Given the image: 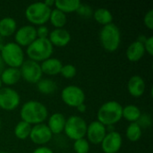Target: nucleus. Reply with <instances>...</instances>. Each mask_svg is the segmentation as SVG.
<instances>
[{
	"label": "nucleus",
	"instance_id": "nucleus-38",
	"mask_svg": "<svg viewBox=\"0 0 153 153\" xmlns=\"http://www.w3.org/2000/svg\"><path fill=\"white\" fill-rule=\"evenodd\" d=\"M47 6H48L49 8H51V6H53L55 4V1L54 0H46L43 2Z\"/></svg>",
	"mask_w": 153,
	"mask_h": 153
},
{
	"label": "nucleus",
	"instance_id": "nucleus-15",
	"mask_svg": "<svg viewBox=\"0 0 153 153\" xmlns=\"http://www.w3.org/2000/svg\"><path fill=\"white\" fill-rule=\"evenodd\" d=\"M48 40L52 44V46L63 48L67 46L71 41V34L70 32L64 29H54L53 30L49 31Z\"/></svg>",
	"mask_w": 153,
	"mask_h": 153
},
{
	"label": "nucleus",
	"instance_id": "nucleus-5",
	"mask_svg": "<svg viewBox=\"0 0 153 153\" xmlns=\"http://www.w3.org/2000/svg\"><path fill=\"white\" fill-rule=\"evenodd\" d=\"M0 56L4 65L8 67L20 68L24 62V52L15 42H8L0 49Z\"/></svg>",
	"mask_w": 153,
	"mask_h": 153
},
{
	"label": "nucleus",
	"instance_id": "nucleus-32",
	"mask_svg": "<svg viewBox=\"0 0 153 153\" xmlns=\"http://www.w3.org/2000/svg\"><path fill=\"white\" fill-rule=\"evenodd\" d=\"M141 128H147L152 126V117L149 114H142L138 121L136 122Z\"/></svg>",
	"mask_w": 153,
	"mask_h": 153
},
{
	"label": "nucleus",
	"instance_id": "nucleus-9",
	"mask_svg": "<svg viewBox=\"0 0 153 153\" xmlns=\"http://www.w3.org/2000/svg\"><path fill=\"white\" fill-rule=\"evenodd\" d=\"M19 69L21 73V77L27 82L36 84L39 80L42 79L43 74L39 63L30 59L24 60Z\"/></svg>",
	"mask_w": 153,
	"mask_h": 153
},
{
	"label": "nucleus",
	"instance_id": "nucleus-23",
	"mask_svg": "<svg viewBox=\"0 0 153 153\" xmlns=\"http://www.w3.org/2000/svg\"><path fill=\"white\" fill-rule=\"evenodd\" d=\"M142 115L141 109L136 105H126L123 107L122 110V118H125L130 123H135L138 121Z\"/></svg>",
	"mask_w": 153,
	"mask_h": 153
},
{
	"label": "nucleus",
	"instance_id": "nucleus-41",
	"mask_svg": "<svg viewBox=\"0 0 153 153\" xmlns=\"http://www.w3.org/2000/svg\"><path fill=\"white\" fill-rule=\"evenodd\" d=\"M2 84H3V83H2V82H1V79H0V89L2 88Z\"/></svg>",
	"mask_w": 153,
	"mask_h": 153
},
{
	"label": "nucleus",
	"instance_id": "nucleus-18",
	"mask_svg": "<svg viewBox=\"0 0 153 153\" xmlns=\"http://www.w3.org/2000/svg\"><path fill=\"white\" fill-rule=\"evenodd\" d=\"M145 49L143 43L135 40L132 42L126 49V57L130 62H138L145 55Z\"/></svg>",
	"mask_w": 153,
	"mask_h": 153
},
{
	"label": "nucleus",
	"instance_id": "nucleus-43",
	"mask_svg": "<svg viewBox=\"0 0 153 153\" xmlns=\"http://www.w3.org/2000/svg\"><path fill=\"white\" fill-rule=\"evenodd\" d=\"M1 125H2V124H1V120H0V129H1Z\"/></svg>",
	"mask_w": 153,
	"mask_h": 153
},
{
	"label": "nucleus",
	"instance_id": "nucleus-33",
	"mask_svg": "<svg viewBox=\"0 0 153 153\" xmlns=\"http://www.w3.org/2000/svg\"><path fill=\"white\" fill-rule=\"evenodd\" d=\"M36 33L37 38L39 39H48L49 35V30L45 25H40L38 28H36Z\"/></svg>",
	"mask_w": 153,
	"mask_h": 153
},
{
	"label": "nucleus",
	"instance_id": "nucleus-10",
	"mask_svg": "<svg viewBox=\"0 0 153 153\" xmlns=\"http://www.w3.org/2000/svg\"><path fill=\"white\" fill-rule=\"evenodd\" d=\"M21 102L19 93L10 88L2 87L0 89V108L5 111H13L16 109Z\"/></svg>",
	"mask_w": 153,
	"mask_h": 153
},
{
	"label": "nucleus",
	"instance_id": "nucleus-19",
	"mask_svg": "<svg viewBox=\"0 0 153 153\" xmlns=\"http://www.w3.org/2000/svg\"><path fill=\"white\" fill-rule=\"evenodd\" d=\"M62 66H63L62 62L59 59L54 57H49L47 60L41 62L40 64L42 74H45L47 75L59 74Z\"/></svg>",
	"mask_w": 153,
	"mask_h": 153
},
{
	"label": "nucleus",
	"instance_id": "nucleus-14",
	"mask_svg": "<svg viewBox=\"0 0 153 153\" xmlns=\"http://www.w3.org/2000/svg\"><path fill=\"white\" fill-rule=\"evenodd\" d=\"M122 135L118 132L114 131L107 133L100 145L104 153H117L122 147Z\"/></svg>",
	"mask_w": 153,
	"mask_h": 153
},
{
	"label": "nucleus",
	"instance_id": "nucleus-21",
	"mask_svg": "<svg viewBox=\"0 0 153 153\" xmlns=\"http://www.w3.org/2000/svg\"><path fill=\"white\" fill-rule=\"evenodd\" d=\"M17 22L12 17H4L0 20V37L6 38L15 33Z\"/></svg>",
	"mask_w": 153,
	"mask_h": 153
},
{
	"label": "nucleus",
	"instance_id": "nucleus-24",
	"mask_svg": "<svg viewBox=\"0 0 153 153\" xmlns=\"http://www.w3.org/2000/svg\"><path fill=\"white\" fill-rule=\"evenodd\" d=\"M48 22H50V23L52 24V26L55 27V29H61L64 28V26L66 24L67 16L65 13L55 8L51 10Z\"/></svg>",
	"mask_w": 153,
	"mask_h": 153
},
{
	"label": "nucleus",
	"instance_id": "nucleus-7",
	"mask_svg": "<svg viewBox=\"0 0 153 153\" xmlns=\"http://www.w3.org/2000/svg\"><path fill=\"white\" fill-rule=\"evenodd\" d=\"M87 126L86 121L82 117L72 116L66 119L64 132L69 139L76 141L85 137Z\"/></svg>",
	"mask_w": 153,
	"mask_h": 153
},
{
	"label": "nucleus",
	"instance_id": "nucleus-30",
	"mask_svg": "<svg viewBox=\"0 0 153 153\" xmlns=\"http://www.w3.org/2000/svg\"><path fill=\"white\" fill-rule=\"evenodd\" d=\"M77 70L75 68L74 65H71V64H67V65H63L60 74L61 75L65 78V79H72L76 75Z\"/></svg>",
	"mask_w": 153,
	"mask_h": 153
},
{
	"label": "nucleus",
	"instance_id": "nucleus-39",
	"mask_svg": "<svg viewBox=\"0 0 153 153\" xmlns=\"http://www.w3.org/2000/svg\"><path fill=\"white\" fill-rule=\"evenodd\" d=\"M4 62H3V60H2V57H1V56H0V74H1V73L4 71Z\"/></svg>",
	"mask_w": 153,
	"mask_h": 153
},
{
	"label": "nucleus",
	"instance_id": "nucleus-17",
	"mask_svg": "<svg viewBox=\"0 0 153 153\" xmlns=\"http://www.w3.org/2000/svg\"><path fill=\"white\" fill-rule=\"evenodd\" d=\"M66 118L62 113L56 112L52 114L48 120V127L52 134H59L64 132Z\"/></svg>",
	"mask_w": 153,
	"mask_h": 153
},
{
	"label": "nucleus",
	"instance_id": "nucleus-8",
	"mask_svg": "<svg viewBox=\"0 0 153 153\" xmlns=\"http://www.w3.org/2000/svg\"><path fill=\"white\" fill-rule=\"evenodd\" d=\"M61 99L63 102L72 108H77L85 101V93L76 85H68L61 91Z\"/></svg>",
	"mask_w": 153,
	"mask_h": 153
},
{
	"label": "nucleus",
	"instance_id": "nucleus-35",
	"mask_svg": "<svg viewBox=\"0 0 153 153\" xmlns=\"http://www.w3.org/2000/svg\"><path fill=\"white\" fill-rule=\"evenodd\" d=\"M145 52H147L150 56L153 55V37L151 36L146 39L145 42L143 43Z\"/></svg>",
	"mask_w": 153,
	"mask_h": 153
},
{
	"label": "nucleus",
	"instance_id": "nucleus-40",
	"mask_svg": "<svg viewBox=\"0 0 153 153\" xmlns=\"http://www.w3.org/2000/svg\"><path fill=\"white\" fill-rule=\"evenodd\" d=\"M3 45H4V44H3V41H2V38L0 37V49H1V48L3 47Z\"/></svg>",
	"mask_w": 153,
	"mask_h": 153
},
{
	"label": "nucleus",
	"instance_id": "nucleus-16",
	"mask_svg": "<svg viewBox=\"0 0 153 153\" xmlns=\"http://www.w3.org/2000/svg\"><path fill=\"white\" fill-rule=\"evenodd\" d=\"M127 90L131 96L134 98L142 97L146 90V84L143 77L140 75L132 76L127 83Z\"/></svg>",
	"mask_w": 153,
	"mask_h": 153
},
{
	"label": "nucleus",
	"instance_id": "nucleus-4",
	"mask_svg": "<svg viewBox=\"0 0 153 153\" xmlns=\"http://www.w3.org/2000/svg\"><path fill=\"white\" fill-rule=\"evenodd\" d=\"M53 51L54 47L49 42L48 39L37 38L30 46L27 47L26 54L30 60L39 63L51 57Z\"/></svg>",
	"mask_w": 153,
	"mask_h": 153
},
{
	"label": "nucleus",
	"instance_id": "nucleus-29",
	"mask_svg": "<svg viewBox=\"0 0 153 153\" xmlns=\"http://www.w3.org/2000/svg\"><path fill=\"white\" fill-rule=\"evenodd\" d=\"M74 150L76 153H89L90 143L85 138L78 139L74 143Z\"/></svg>",
	"mask_w": 153,
	"mask_h": 153
},
{
	"label": "nucleus",
	"instance_id": "nucleus-31",
	"mask_svg": "<svg viewBox=\"0 0 153 153\" xmlns=\"http://www.w3.org/2000/svg\"><path fill=\"white\" fill-rule=\"evenodd\" d=\"M77 13L80 15V16H82V17H91L92 16L93 14V11L91 9V7L86 4H81V5L79 6V8L77 9Z\"/></svg>",
	"mask_w": 153,
	"mask_h": 153
},
{
	"label": "nucleus",
	"instance_id": "nucleus-28",
	"mask_svg": "<svg viewBox=\"0 0 153 153\" xmlns=\"http://www.w3.org/2000/svg\"><path fill=\"white\" fill-rule=\"evenodd\" d=\"M142 134H143V129L136 122L130 123L126 130V136L132 143H135L139 141L142 137Z\"/></svg>",
	"mask_w": 153,
	"mask_h": 153
},
{
	"label": "nucleus",
	"instance_id": "nucleus-25",
	"mask_svg": "<svg viewBox=\"0 0 153 153\" xmlns=\"http://www.w3.org/2000/svg\"><path fill=\"white\" fill-rule=\"evenodd\" d=\"M92 16L98 23H100L103 26L112 23V21H113V15H112L111 12L106 8L96 9L93 12Z\"/></svg>",
	"mask_w": 153,
	"mask_h": 153
},
{
	"label": "nucleus",
	"instance_id": "nucleus-42",
	"mask_svg": "<svg viewBox=\"0 0 153 153\" xmlns=\"http://www.w3.org/2000/svg\"><path fill=\"white\" fill-rule=\"evenodd\" d=\"M0 153H8V152H0Z\"/></svg>",
	"mask_w": 153,
	"mask_h": 153
},
{
	"label": "nucleus",
	"instance_id": "nucleus-3",
	"mask_svg": "<svg viewBox=\"0 0 153 153\" xmlns=\"http://www.w3.org/2000/svg\"><path fill=\"white\" fill-rule=\"evenodd\" d=\"M100 41L102 48L108 52H115L121 43V32L113 22L102 27L100 31Z\"/></svg>",
	"mask_w": 153,
	"mask_h": 153
},
{
	"label": "nucleus",
	"instance_id": "nucleus-13",
	"mask_svg": "<svg viewBox=\"0 0 153 153\" xmlns=\"http://www.w3.org/2000/svg\"><path fill=\"white\" fill-rule=\"evenodd\" d=\"M107 134V129L104 125L99 121H92L87 126L86 137L87 141L92 144H100L105 135Z\"/></svg>",
	"mask_w": 153,
	"mask_h": 153
},
{
	"label": "nucleus",
	"instance_id": "nucleus-34",
	"mask_svg": "<svg viewBox=\"0 0 153 153\" xmlns=\"http://www.w3.org/2000/svg\"><path fill=\"white\" fill-rule=\"evenodd\" d=\"M143 23L149 30H153V10H150L145 13Z\"/></svg>",
	"mask_w": 153,
	"mask_h": 153
},
{
	"label": "nucleus",
	"instance_id": "nucleus-26",
	"mask_svg": "<svg viewBox=\"0 0 153 153\" xmlns=\"http://www.w3.org/2000/svg\"><path fill=\"white\" fill-rule=\"evenodd\" d=\"M36 85L37 90L44 95H50L57 89L56 83L50 79H41L36 83Z\"/></svg>",
	"mask_w": 153,
	"mask_h": 153
},
{
	"label": "nucleus",
	"instance_id": "nucleus-12",
	"mask_svg": "<svg viewBox=\"0 0 153 153\" xmlns=\"http://www.w3.org/2000/svg\"><path fill=\"white\" fill-rule=\"evenodd\" d=\"M37 39L36 28L32 25H24L16 30L14 40L20 47H28Z\"/></svg>",
	"mask_w": 153,
	"mask_h": 153
},
{
	"label": "nucleus",
	"instance_id": "nucleus-6",
	"mask_svg": "<svg viewBox=\"0 0 153 153\" xmlns=\"http://www.w3.org/2000/svg\"><path fill=\"white\" fill-rule=\"evenodd\" d=\"M51 10L43 2H35L26 7L25 17L31 24L38 26L44 25L49 20Z\"/></svg>",
	"mask_w": 153,
	"mask_h": 153
},
{
	"label": "nucleus",
	"instance_id": "nucleus-27",
	"mask_svg": "<svg viewBox=\"0 0 153 153\" xmlns=\"http://www.w3.org/2000/svg\"><path fill=\"white\" fill-rule=\"evenodd\" d=\"M31 130V126L24 121H20L16 124L13 129L14 135L19 140H26L29 138Z\"/></svg>",
	"mask_w": 153,
	"mask_h": 153
},
{
	"label": "nucleus",
	"instance_id": "nucleus-36",
	"mask_svg": "<svg viewBox=\"0 0 153 153\" xmlns=\"http://www.w3.org/2000/svg\"><path fill=\"white\" fill-rule=\"evenodd\" d=\"M31 153H54V152L47 146H39Z\"/></svg>",
	"mask_w": 153,
	"mask_h": 153
},
{
	"label": "nucleus",
	"instance_id": "nucleus-2",
	"mask_svg": "<svg viewBox=\"0 0 153 153\" xmlns=\"http://www.w3.org/2000/svg\"><path fill=\"white\" fill-rule=\"evenodd\" d=\"M123 106L116 100L105 102L98 110L97 121L105 126H114L122 119Z\"/></svg>",
	"mask_w": 153,
	"mask_h": 153
},
{
	"label": "nucleus",
	"instance_id": "nucleus-11",
	"mask_svg": "<svg viewBox=\"0 0 153 153\" xmlns=\"http://www.w3.org/2000/svg\"><path fill=\"white\" fill-rule=\"evenodd\" d=\"M52 133L45 124H39L31 126L30 134L29 138L30 141L39 146H45L52 139Z\"/></svg>",
	"mask_w": 153,
	"mask_h": 153
},
{
	"label": "nucleus",
	"instance_id": "nucleus-20",
	"mask_svg": "<svg viewBox=\"0 0 153 153\" xmlns=\"http://www.w3.org/2000/svg\"><path fill=\"white\" fill-rule=\"evenodd\" d=\"M21 73L19 68L7 67L0 74V79L3 84L7 86H12L16 84L21 79Z\"/></svg>",
	"mask_w": 153,
	"mask_h": 153
},
{
	"label": "nucleus",
	"instance_id": "nucleus-1",
	"mask_svg": "<svg viewBox=\"0 0 153 153\" xmlns=\"http://www.w3.org/2000/svg\"><path fill=\"white\" fill-rule=\"evenodd\" d=\"M22 121H24L30 126L43 124L48 117L47 107L37 100H29L25 102L20 110Z\"/></svg>",
	"mask_w": 153,
	"mask_h": 153
},
{
	"label": "nucleus",
	"instance_id": "nucleus-37",
	"mask_svg": "<svg viewBox=\"0 0 153 153\" xmlns=\"http://www.w3.org/2000/svg\"><path fill=\"white\" fill-rule=\"evenodd\" d=\"M77 110L80 112V113H84L85 111H86V109H87V108H86V105L83 103V104H81L80 106H78L77 108Z\"/></svg>",
	"mask_w": 153,
	"mask_h": 153
},
{
	"label": "nucleus",
	"instance_id": "nucleus-22",
	"mask_svg": "<svg viewBox=\"0 0 153 153\" xmlns=\"http://www.w3.org/2000/svg\"><path fill=\"white\" fill-rule=\"evenodd\" d=\"M81 4L79 0H56L54 5L56 9L66 14L68 13L76 12Z\"/></svg>",
	"mask_w": 153,
	"mask_h": 153
}]
</instances>
